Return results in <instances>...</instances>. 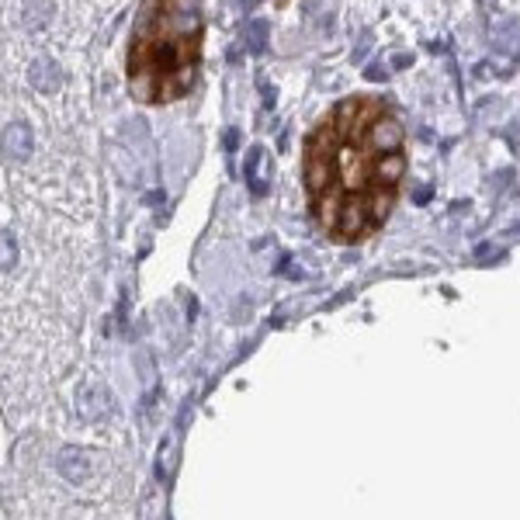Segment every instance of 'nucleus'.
Returning <instances> with one entry per match:
<instances>
[{
  "instance_id": "f257e3e1",
  "label": "nucleus",
  "mask_w": 520,
  "mask_h": 520,
  "mask_svg": "<svg viewBox=\"0 0 520 520\" xmlns=\"http://www.w3.org/2000/svg\"><path fill=\"white\" fill-rule=\"evenodd\" d=\"M406 174V132L378 98L340 101L309 135L306 187L323 233L358 243L389 219Z\"/></svg>"
},
{
  "instance_id": "f03ea898",
  "label": "nucleus",
  "mask_w": 520,
  "mask_h": 520,
  "mask_svg": "<svg viewBox=\"0 0 520 520\" xmlns=\"http://www.w3.org/2000/svg\"><path fill=\"white\" fill-rule=\"evenodd\" d=\"M202 0H143L129 39V91L143 104H170L202 66Z\"/></svg>"
},
{
  "instance_id": "423d86ee",
  "label": "nucleus",
  "mask_w": 520,
  "mask_h": 520,
  "mask_svg": "<svg viewBox=\"0 0 520 520\" xmlns=\"http://www.w3.org/2000/svg\"><path fill=\"white\" fill-rule=\"evenodd\" d=\"M56 468L66 482H83L91 475V455L80 451V447H63L59 458H56Z\"/></svg>"
},
{
  "instance_id": "6e6552de",
  "label": "nucleus",
  "mask_w": 520,
  "mask_h": 520,
  "mask_svg": "<svg viewBox=\"0 0 520 520\" xmlns=\"http://www.w3.org/2000/svg\"><path fill=\"white\" fill-rule=\"evenodd\" d=\"M247 46H250V52H264V46H267V22L254 18L247 25Z\"/></svg>"
},
{
  "instance_id": "20e7f679",
  "label": "nucleus",
  "mask_w": 520,
  "mask_h": 520,
  "mask_svg": "<svg viewBox=\"0 0 520 520\" xmlns=\"http://www.w3.org/2000/svg\"><path fill=\"white\" fill-rule=\"evenodd\" d=\"M0 150H4L7 160H28L31 150H35V135H31L25 122H11L4 129V135H0Z\"/></svg>"
},
{
  "instance_id": "39448f33",
  "label": "nucleus",
  "mask_w": 520,
  "mask_h": 520,
  "mask_svg": "<svg viewBox=\"0 0 520 520\" xmlns=\"http://www.w3.org/2000/svg\"><path fill=\"white\" fill-rule=\"evenodd\" d=\"M28 83H31V91H39V94H56V91L63 87V70H59V63H56V59H35V63L28 66Z\"/></svg>"
},
{
  "instance_id": "1a4fd4ad",
  "label": "nucleus",
  "mask_w": 520,
  "mask_h": 520,
  "mask_svg": "<svg viewBox=\"0 0 520 520\" xmlns=\"http://www.w3.org/2000/svg\"><path fill=\"white\" fill-rule=\"evenodd\" d=\"M18 264V243L11 239V233H0V271H11Z\"/></svg>"
},
{
  "instance_id": "0eeeda50",
  "label": "nucleus",
  "mask_w": 520,
  "mask_h": 520,
  "mask_svg": "<svg viewBox=\"0 0 520 520\" xmlns=\"http://www.w3.org/2000/svg\"><path fill=\"white\" fill-rule=\"evenodd\" d=\"M22 18H25V28H42L46 22L52 18V4L49 0H28L25 11H22Z\"/></svg>"
},
{
  "instance_id": "7ed1b4c3",
  "label": "nucleus",
  "mask_w": 520,
  "mask_h": 520,
  "mask_svg": "<svg viewBox=\"0 0 520 520\" xmlns=\"http://www.w3.org/2000/svg\"><path fill=\"white\" fill-rule=\"evenodd\" d=\"M111 410V392H108V386H101V382H83L77 389V413L83 416V420H94V416H101Z\"/></svg>"
}]
</instances>
